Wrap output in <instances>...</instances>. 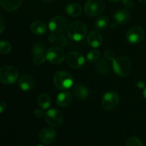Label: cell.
Returning <instances> with one entry per match:
<instances>
[{"mask_svg": "<svg viewBox=\"0 0 146 146\" xmlns=\"http://www.w3.org/2000/svg\"><path fill=\"white\" fill-rule=\"evenodd\" d=\"M87 27L85 23L81 21H76L71 23L67 29L68 37L74 41L79 42L86 37Z\"/></svg>", "mask_w": 146, "mask_h": 146, "instance_id": "1", "label": "cell"}, {"mask_svg": "<svg viewBox=\"0 0 146 146\" xmlns=\"http://www.w3.org/2000/svg\"><path fill=\"white\" fill-rule=\"evenodd\" d=\"M54 83L59 90H66L72 87L74 84V78L68 72L58 71L54 76Z\"/></svg>", "mask_w": 146, "mask_h": 146, "instance_id": "2", "label": "cell"}, {"mask_svg": "<svg viewBox=\"0 0 146 146\" xmlns=\"http://www.w3.org/2000/svg\"><path fill=\"white\" fill-rule=\"evenodd\" d=\"M113 68L115 74L121 77H125L131 73V63L126 57L119 56L113 61Z\"/></svg>", "mask_w": 146, "mask_h": 146, "instance_id": "3", "label": "cell"}, {"mask_svg": "<svg viewBox=\"0 0 146 146\" xmlns=\"http://www.w3.org/2000/svg\"><path fill=\"white\" fill-rule=\"evenodd\" d=\"M19 72L16 67L11 65L3 66L0 68V82L4 84H12L17 82Z\"/></svg>", "mask_w": 146, "mask_h": 146, "instance_id": "4", "label": "cell"}, {"mask_svg": "<svg viewBox=\"0 0 146 146\" xmlns=\"http://www.w3.org/2000/svg\"><path fill=\"white\" fill-rule=\"evenodd\" d=\"M105 4L102 0H88L84 5L86 14L89 17H96L103 13Z\"/></svg>", "mask_w": 146, "mask_h": 146, "instance_id": "5", "label": "cell"}, {"mask_svg": "<svg viewBox=\"0 0 146 146\" xmlns=\"http://www.w3.org/2000/svg\"><path fill=\"white\" fill-rule=\"evenodd\" d=\"M64 50L58 47H52L46 52V59L53 64H59L65 60Z\"/></svg>", "mask_w": 146, "mask_h": 146, "instance_id": "6", "label": "cell"}, {"mask_svg": "<svg viewBox=\"0 0 146 146\" xmlns=\"http://www.w3.org/2000/svg\"><path fill=\"white\" fill-rule=\"evenodd\" d=\"M45 121L51 127H59L64 122V115L57 109H50L46 113Z\"/></svg>", "mask_w": 146, "mask_h": 146, "instance_id": "7", "label": "cell"}, {"mask_svg": "<svg viewBox=\"0 0 146 146\" xmlns=\"http://www.w3.org/2000/svg\"><path fill=\"white\" fill-rule=\"evenodd\" d=\"M119 103V94L116 92H108L103 97L101 105L105 110H111Z\"/></svg>", "mask_w": 146, "mask_h": 146, "instance_id": "8", "label": "cell"}, {"mask_svg": "<svg viewBox=\"0 0 146 146\" xmlns=\"http://www.w3.org/2000/svg\"><path fill=\"white\" fill-rule=\"evenodd\" d=\"M67 20L61 16L54 17L50 20L48 23V28L54 34H60L63 32L67 27Z\"/></svg>", "mask_w": 146, "mask_h": 146, "instance_id": "9", "label": "cell"}, {"mask_svg": "<svg viewBox=\"0 0 146 146\" xmlns=\"http://www.w3.org/2000/svg\"><path fill=\"white\" fill-rule=\"evenodd\" d=\"M145 37V31L142 27L135 26L130 29L126 34V38L128 42L136 44L141 42Z\"/></svg>", "mask_w": 146, "mask_h": 146, "instance_id": "10", "label": "cell"}, {"mask_svg": "<svg viewBox=\"0 0 146 146\" xmlns=\"http://www.w3.org/2000/svg\"><path fill=\"white\" fill-rule=\"evenodd\" d=\"M66 62L68 65L74 69L82 67L85 64V58L78 52H70L66 55Z\"/></svg>", "mask_w": 146, "mask_h": 146, "instance_id": "11", "label": "cell"}, {"mask_svg": "<svg viewBox=\"0 0 146 146\" xmlns=\"http://www.w3.org/2000/svg\"><path fill=\"white\" fill-rule=\"evenodd\" d=\"M56 137V133L51 127H44L38 133V139L45 145L51 144Z\"/></svg>", "mask_w": 146, "mask_h": 146, "instance_id": "12", "label": "cell"}, {"mask_svg": "<svg viewBox=\"0 0 146 146\" xmlns=\"http://www.w3.org/2000/svg\"><path fill=\"white\" fill-rule=\"evenodd\" d=\"M87 42L91 47L97 48L102 44L103 37L99 32L93 31L89 33L87 37Z\"/></svg>", "mask_w": 146, "mask_h": 146, "instance_id": "13", "label": "cell"}, {"mask_svg": "<svg viewBox=\"0 0 146 146\" xmlns=\"http://www.w3.org/2000/svg\"><path fill=\"white\" fill-rule=\"evenodd\" d=\"M73 96L70 92H63L59 93L56 97V103L58 106L62 107H67L71 103Z\"/></svg>", "mask_w": 146, "mask_h": 146, "instance_id": "14", "label": "cell"}, {"mask_svg": "<svg viewBox=\"0 0 146 146\" xmlns=\"http://www.w3.org/2000/svg\"><path fill=\"white\" fill-rule=\"evenodd\" d=\"M19 86L23 91H29L34 86V78L30 75L22 76L19 81Z\"/></svg>", "mask_w": 146, "mask_h": 146, "instance_id": "15", "label": "cell"}, {"mask_svg": "<svg viewBox=\"0 0 146 146\" xmlns=\"http://www.w3.org/2000/svg\"><path fill=\"white\" fill-rule=\"evenodd\" d=\"M31 30L36 35H42L47 31V27L45 23L41 20H36L31 23Z\"/></svg>", "mask_w": 146, "mask_h": 146, "instance_id": "16", "label": "cell"}, {"mask_svg": "<svg viewBox=\"0 0 146 146\" xmlns=\"http://www.w3.org/2000/svg\"><path fill=\"white\" fill-rule=\"evenodd\" d=\"M74 92L78 100H84L89 96V90L86 86L81 84H76L74 87Z\"/></svg>", "mask_w": 146, "mask_h": 146, "instance_id": "17", "label": "cell"}, {"mask_svg": "<svg viewBox=\"0 0 146 146\" xmlns=\"http://www.w3.org/2000/svg\"><path fill=\"white\" fill-rule=\"evenodd\" d=\"M67 14L73 17H77L82 14V8L81 6L76 3H70L65 7Z\"/></svg>", "mask_w": 146, "mask_h": 146, "instance_id": "18", "label": "cell"}, {"mask_svg": "<svg viewBox=\"0 0 146 146\" xmlns=\"http://www.w3.org/2000/svg\"><path fill=\"white\" fill-rule=\"evenodd\" d=\"M22 0H0V4L7 11H14L21 6Z\"/></svg>", "mask_w": 146, "mask_h": 146, "instance_id": "19", "label": "cell"}, {"mask_svg": "<svg viewBox=\"0 0 146 146\" xmlns=\"http://www.w3.org/2000/svg\"><path fill=\"white\" fill-rule=\"evenodd\" d=\"M114 20L118 24H125L129 20L130 14L128 11L124 9L118 10L113 15Z\"/></svg>", "mask_w": 146, "mask_h": 146, "instance_id": "20", "label": "cell"}, {"mask_svg": "<svg viewBox=\"0 0 146 146\" xmlns=\"http://www.w3.org/2000/svg\"><path fill=\"white\" fill-rule=\"evenodd\" d=\"M96 70L101 74H108L110 73V66L107 61L104 59H101L96 64Z\"/></svg>", "mask_w": 146, "mask_h": 146, "instance_id": "21", "label": "cell"}, {"mask_svg": "<svg viewBox=\"0 0 146 146\" xmlns=\"http://www.w3.org/2000/svg\"><path fill=\"white\" fill-rule=\"evenodd\" d=\"M38 105L42 109H48L50 107L51 103V100L49 96L45 93L39 94L37 98Z\"/></svg>", "mask_w": 146, "mask_h": 146, "instance_id": "22", "label": "cell"}, {"mask_svg": "<svg viewBox=\"0 0 146 146\" xmlns=\"http://www.w3.org/2000/svg\"><path fill=\"white\" fill-rule=\"evenodd\" d=\"M109 23V19L106 16H100L97 18L95 22V27L98 30H102L106 28Z\"/></svg>", "mask_w": 146, "mask_h": 146, "instance_id": "23", "label": "cell"}, {"mask_svg": "<svg viewBox=\"0 0 146 146\" xmlns=\"http://www.w3.org/2000/svg\"><path fill=\"white\" fill-rule=\"evenodd\" d=\"M101 57V52L98 50H92L87 54V60L89 62H94L97 61Z\"/></svg>", "mask_w": 146, "mask_h": 146, "instance_id": "24", "label": "cell"}, {"mask_svg": "<svg viewBox=\"0 0 146 146\" xmlns=\"http://www.w3.org/2000/svg\"><path fill=\"white\" fill-rule=\"evenodd\" d=\"M11 45L9 42L1 41L0 42V53L2 54H7L11 52Z\"/></svg>", "mask_w": 146, "mask_h": 146, "instance_id": "25", "label": "cell"}, {"mask_svg": "<svg viewBox=\"0 0 146 146\" xmlns=\"http://www.w3.org/2000/svg\"><path fill=\"white\" fill-rule=\"evenodd\" d=\"M46 52V48L44 45L41 43H36L33 46L32 54L34 55H38V54H44Z\"/></svg>", "mask_w": 146, "mask_h": 146, "instance_id": "26", "label": "cell"}, {"mask_svg": "<svg viewBox=\"0 0 146 146\" xmlns=\"http://www.w3.org/2000/svg\"><path fill=\"white\" fill-rule=\"evenodd\" d=\"M125 146H143L141 140L138 137L133 136L131 137L126 142Z\"/></svg>", "mask_w": 146, "mask_h": 146, "instance_id": "27", "label": "cell"}, {"mask_svg": "<svg viewBox=\"0 0 146 146\" xmlns=\"http://www.w3.org/2000/svg\"><path fill=\"white\" fill-rule=\"evenodd\" d=\"M46 60V55H44V54H38V55L34 56V59H33V62L36 64V65H38V64H43Z\"/></svg>", "mask_w": 146, "mask_h": 146, "instance_id": "28", "label": "cell"}, {"mask_svg": "<svg viewBox=\"0 0 146 146\" xmlns=\"http://www.w3.org/2000/svg\"><path fill=\"white\" fill-rule=\"evenodd\" d=\"M56 42L58 44L61 46H66V44L68 43L66 37L64 34H61V35L58 36L56 39Z\"/></svg>", "mask_w": 146, "mask_h": 146, "instance_id": "29", "label": "cell"}, {"mask_svg": "<svg viewBox=\"0 0 146 146\" xmlns=\"http://www.w3.org/2000/svg\"><path fill=\"white\" fill-rule=\"evenodd\" d=\"M104 56L106 59H108V60H111V61H113L115 59V53L111 50H106L104 52Z\"/></svg>", "mask_w": 146, "mask_h": 146, "instance_id": "30", "label": "cell"}, {"mask_svg": "<svg viewBox=\"0 0 146 146\" xmlns=\"http://www.w3.org/2000/svg\"><path fill=\"white\" fill-rule=\"evenodd\" d=\"M122 1L123 4L125 6V7L129 9H133L135 6L134 1L133 0H121Z\"/></svg>", "mask_w": 146, "mask_h": 146, "instance_id": "31", "label": "cell"}, {"mask_svg": "<svg viewBox=\"0 0 146 146\" xmlns=\"http://www.w3.org/2000/svg\"><path fill=\"white\" fill-rule=\"evenodd\" d=\"M6 27V20L3 17L0 16V34L3 32Z\"/></svg>", "mask_w": 146, "mask_h": 146, "instance_id": "32", "label": "cell"}, {"mask_svg": "<svg viewBox=\"0 0 146 146\" xmlns=\"http://www.w3.org/2000/svg\"><path fill=\"white\" fill-rule=\"evenodd\" d=\"M34 115H35L36 117H37L38 118H41L44 116H45V113L43 110H39V109H37V110H35L34 111Z\"/></svg>", "mask_w": 146, "mask_h": 146, "instance_id": "33", "label": "cell"}, {"mask_svg": "<svg viewBox=\"0 0 146 146\" xmlns=\"http://www.w3.org/2000/svg\"><path fill=\"white\" fill-rule=\"evenodd\" d=\"M56 34H54V33H51V34H49V36H48V41L50 42L53 43L54 42H56Z\"/></svg>", "mask_w": 146, "mask_h": 146, "instance_id": "34", "label": "cell"}, {"mask_svg": "<svg viewBox=\"0 0 146 146\" xmlns=\"http://www.w3.org/2000/svg\"><path fill=\"white\" fill-rule=\"evenodd\" d=\"M7 108V104L4 102H0V113H3Z\"/></svg>", "mask_w": 146, "mask_h": 146, "instance_id": "35", "label": "cell"}, {"mask_svg": "<svg viewBox=\"0 0 146 146\" xmlns=\"http://www.w3.org/2000/svg\"><path fill=\"white\" fill-rule=\"evenodd\" d=\"M138 86L139 87H144V84L142 82H139L138 83Z\"/></svg>", "mask_w": 146, "mask_h": 146, "instance_id": "36", "label": "cell"}, {"mask_svg": "<svg viewBox=\"0 0 146 146\" xmlns=\"http://www.w3.org/2000/svg\"><path fill=\"white\" fill-rule=\"evenodd\" d=\"M41 1L44 3H49L51 1H52L53 0H41Z\"/></svg>", "mask_w": 146, "mask_h": 146, "instance_id": "37", "label": "cell"}, {"mask_svg": "<svg viewBox=\"0 0 146 146\" xmlns=\"http://www.w3.org/2000/svg\"><path fill=\"white\" fill-rule=\"evenodd\" d=\"M138 1L141 3V4H145V3H146V0H138Z\"/></svg>", "mask_w": 146, "mask_h": 146, "instance_id": "38", "label": "cell"}, {"mask_svg": "<svg viewBox=\"0 0 146 146\" xmlns=\"http://www.w3.org/2000/svg\"><path fill=\"white\" fill-rule=\"evenodd\" d=\"M108 1H111V2H116V1H120V0H108Z\"/></svg>", "mask_w": 146, "mask_h": 146, "instance_id": "39", "label": "cell"}, {"mask_svg": "<svg viewBox=\"0 0 146 146\" xmlns=\"http://www.w3.org/2000/svg\"><path fill=\"white\" fill-rule=\"evenodd\" d=\"M143 94H144V96H145V97L146 98V89H145V90H144Z\"/></svg>", "mask_w": 146, "mask_h": 146, "instance_id": "40", "label": "cell"}, {"mask_svg": "<svg viewBox=\"0 0 146 146\" xmlns=\"http://www.w3.org/2000/svg\"><path fill=\"white\" fill-rule=\"evenodd\" d=\"M36 146H44V145H38Z\"/></svg>", "mask_w": 146, "mask_h": 146, "instance_id": "41", "label": "cell"}]
</instances>
